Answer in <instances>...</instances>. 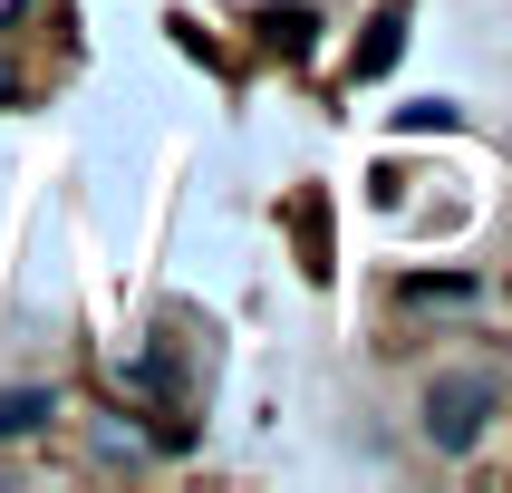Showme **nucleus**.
<instances>
[{
	"instance_id": "f03ea898",
	"label": "nucleus",
	"mask_w": 512,
	"mask_h": 493,
	"mask_svg": "<svg viewBox=\"0 0 512 493\" xmlns=\"http://www.w3.org/2000/svg\"><path fill=\"white\" fill-rule=\"evenodd\" d=\"M39 426H49V387H0V445L39 435Z\"/></svg>"
},
{
	"instance_id": "7ed1b4c3",
	"label": "nucleus",
	"mask_w": 512,
	"mask_h": 493,
	"mask_svg": "<svg viewBox=\"0 0 512 493\" xmlns=\"http://www.w3.org/2000/svg\"><path fill=\"white\" fill-rule=\"evenodd\" d=\"M397 39H406V29H397V10H387V20L368 29V49H358V78H377V68H387V58H397Z\"/></svg>"
},
{
	"instance_id": "20e7f679",
	"label": "nucleus",
	"mask_w": 512,
	"mask_h": 493,
	"mask_svg": "<svg viewBox=\"0 0 512 493\" xmlns=\"http://www.w3.org/2000/svg\"><path fill=\"white\" fill-rule=\"evenodd\" d=\"M0 97H10V78H0Z\"/></svg>"
},
{
	"instance_id": "f257e3e1",
	"label": "nucleus",
	"mask_w": 512,
	"mask_h": 493,
	"mask_svg": "<svg viewBox=\"0 0 512 493\" xmlns=\"http://www.w3.org/2000/svg\"><path fill=\"white\" fill-rule=\"evenodd\" d=\"M493 406H503V377L493 368H445L426 387V445L435 455H474L493 426Z\"/></svg>"
}]
</instances>
